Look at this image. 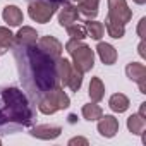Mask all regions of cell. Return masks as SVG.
I'll return each instance as SVG.
<instances>
[{"label": "cell", "mask_w": 146, "mask_h": 146, "mask_svg": "<svg viewBox=\"0 0 146 146\" xmlns=\"http://www.w3.org/2000/svg\"><path fill=\"white\" fill-rule=\"evenodd\" d=\"M11 50L17 64L21 84L29 100L36 105L41 96L57 88L60 83L57 74V60L43 52L36 43H12Z\"/></svg>", "instance_id": "6da1fadb"}, {"label": "cell", "mask_w": 146, "mask_h": 146, "mask_svg": "<svg viewBox=\"0 0 146 146\" xmlns=\"http://www.w3.org/2000/svg\"><path fill=\"white\" fill-rule=\"evenodd\" d=\"M36 107L16 86H0V134H14L33 127Z\"/></svg>", "instance_id": "7a4b0ae2"}, {"label": "cell", "mask_w": 146, "mask_h": 146, "mask_svg": "<svg viewBox=\"0 0 146 146\" xmlns=\"http://www.w3.org/2000/svg\"><path fill=\"white\" fill-rule=\"evenodd\" d=\"M65 50L72 57V65L78 70H81L83 74L90 72L95 67V52L81 40H69L65 43Z\"/></svg>", "instance_id": "3957f363"}, {"label": "cell", "mask_w": 146, "mask_h": 146, "mask_svg": "<svg viewBox=\"0 0 146 146\" xmlns=\"http://www.w3.org/2000/svg\"><path fill=\"white\" fill-rule=\"evenodd\" d=\"M36 105H38V110H40L41 113L52 115V113H55V112H58V110L69 108L70 100H69V96L65 95V91H64L60 86H57V88H53L52 91H48L45 96H41V98L36 102Z\"/></svg>", "instance_id": "277c9868"}, {"label": "cell", "mask_w": 146, "mask_h": 146, "mask_svg": "<svg viewBox=\"0 0 146 146\" xmlns=\"http://www.w3.org/2000/svg\"><path fill=\"white\" fill-rule=\"evenodd\" d=\"M57 7H58V5H57V4H52V2L35 0V2H29L28 12H29V17H31L33 21L45 24V23H48V21L53 17V14L57 12Z\"/></svg>", "instance_id": "5b68a950"}, {"label": "cell", "mask_w": 146, "mask_h": 146, "mask_svg": "<svg viewBox=\"0 0 146 146\" xmlns=\"http://www.w3.org/2000/svg\"><path fill=\"white\" fill-rule=\"evenodd\" d=\"M108 17L125 26L132 19V11L127 7L125 0H108Z\"/></svg>", "instance_id": "8992f818"}, {"label": "cell", "mask_w": 146, "mask_h": 146, "mask_svg": "<svg viewBox=\"0 0 146 146\" xmlns=\"http://www.w3.org/2000/svg\"><path fill=\"white\" fill-rule=\"evenodd\" d=\"M125 74L131 81H136L139 84V91L146 93V67L139 62H131L125 67Z\"/></svg>", "instance_id": "52a82bcc"}, {"label": "cell", "mask_w": 146, "mask_h": 146, "mask_svg": "<svg viewBox=\"0 0 146 146\" xmlns=\"http://www.w3.org/2000/svg\"><path fill=\"white\" fill-rule=\"evenodd\" d=\"M36 45L43 50V52H46L52 58H58L60 55H62V43L57 40V38H53V36H41V38H38V41H36Z\"/></svg>", "instance_id": "ba28073f"}, {"label": "cell", "mask_w": 146, "mask_h": 146, "mask_svg": "<svg viewBox=\"0 0 146 146\" xmlns=\"http://www.w3.org/2000/svg\"><path fill=\"white\" fill-rule=\"evenodd\" d=\"M79 21V11L76 5L72 4H64V7L58 12V24L62 28H69L70 24H74Z\"/></svg>", "instance_id": "9c48e42d"}, {"label": "cell", "mask_w": 146, "mask_h": 146, "mask_svg": "<svg viewBox=\"0 0 146 146\" xmlns=\"http://www.w3.org/2000/svg\"><path fill=\"white\" fill-rule=\"evenodd\" d=\"M98 132L103 137H113L119 131V120L113 115H102L98 119Z\"/></svg>", "instance_id": "30bf717a"}, {"label": "cell", "mask_w": 146, "mask_h": 146, "mask_svg": "<svg viewBox=\"0 0 146 146\" xmlns=\"http://www.w3.org/2000/svg\"><path fill=\"white\" fill-rule=\"evenodd\" d=\"M60 132H62V127H58V125H35L31 131H29V134L33 136V137H38V139H55V137H58L60 136Z\"/></svg>", "instance_id": "8fae6325"}, {"label": "cell", "mask_w": 146, "mask_h": 146, "mask_svg": "<svg viewBox=\"0 0 146 146\" xmlns=\"http://www.w3.org/2000/svg\"><path fill=\"white\" fill-rule=\"evenodd\" d=\"M2 17L4 21L9 24V26H21L23 21H24V16H23V11L17 7V5H7L4 7V12H2Z\"/></svg>", "instance_id": "7c38bea8"}, {"label": "cell", "mask_w": 146, "mask_h": 146, "mask_svg": "<svg viewBox=\"0 0 146 146\" xmlns=\"http://www.w3.org/2000/svg\"><path fill=\"white\" fill-rule=\"evenodd\" d=\"M72 72H74V65H72V62H69L67 58H62L58 57L57 58V74H58V81L67 86L70 76H72Z\"/></svg>", "instance_id": "4fadbf2b"}, {"label": "cell", "mask_w": 146, "mask_h": 146, "mask_svg": "<svg viewBox=\"0 0 146 146\" xmlns=\"http://www.w3.org/2000/svg\"><path fill=\"white\" fill-rule=\"evenodd\" d=\"M98 57L105 65H113L117 62V50L110 45V43H98L96 46Z\"/></svg>", "instance_id": "5bb4252c"}, {"label": "cell", "mask_w": 146, "mask_h": 146, "mask_svg": "<svg viewBox=\"0 0 146 146\" xmlns=\"http://www.w3.org/2000/svg\"><path fill=\"white\" fill-rule=\"evenodd\" d=\"M98 4L100 0H78L79 16H84L86 19H95L98 16Z\"/></svg>", "instance_id": "9a60e30c"}, {"label": "cell", "mask_w": 146, "mask_h": 146, "mask_svg": "<svg viewBox=\"0 0 146 146\" xmlns=\"http://www.w3.org/2000/svg\"><path fill=\"white\" fill-rule=\"evenodd\" d=\"M38 41V33L29 28V26H23L17 35H14V43H24V45H33Z\"/></svg>", "instance_id": "2e32d148"}, {"label": "cell", "mask_w": 146, "mask_h": 146, "mask_svg": "<svg viewBox=\"0 0 146 146\" xmlns=\"http://www.w3.org/2000/svg\"><path fill=\"white\" fill-rule=\"evenodd\" d=\"M129 105H131V102H129V98H127L124 93H115V95H112L110 100H108V107H110L113 112H117V113H124V112L129 108Z\"/></svg>", "instance_id": "e0dca14e"}, {"label": "cell", "mask_w": 146, "mask_h": 146, "mask_svg": "<svg viewBox=\"0 0 146 146\" xmlns=\"http://www.w3.org/2000/svg\"><path fill=\"white\" fill-rule=\"evenodd\" d=\"M103 28L107 29L108 36L110 38H115V40L124 38V35H125V26L120 24V23H117V21H113V19H110L108 16L105 17V26Z\"/></svg>", "instance_id": "ac0fdd59"}, {"label": "cell", "mask_w": 146, "mask_h": 146, "mask_svg": "<svg viewBox=\"0 0 146 146\" xmlns=\"http://www.w3.org/2000/svg\"><path fill=\"white\" fill-rule=\"evenodd\" d=\"M88 95H90L91 102H95V103H98V102L103 100V96H105V86H103V83H102L100 78H91Z\"/></svg>", "instance_id": "d6986e66"}, {"label": "cell", "mask_w": 146, "mask_h": 146, "mask_svg": "<svg viewBox=\"0 0 146 146\" xmlns=\"http://www.w3.org/2000/svg\"><path fill=\"white\" fill-rule=\"evenodd\" d=\"M144 127H146V120H144L143 115L134 113V115H131L127 119V129H129L131 134H136V136L137 134H143L144 132Z\"/></svg>", "instance_id": "ffe728a7"}, {"label": "cell", "mask_w": 146, "mask_h": 146, "mask_svg": "<svg viewBox=\"0 0 146 146\" xmlns=\"http://www.w3.org/2000/svg\"><path fill=\"white\" fill-rule=\"evenodd\" d=\"M84 28H86V33H88L90 38H93V40H102V38H103L105 28H103L102 23H98V21H95V19H88V21L84 23Z\"/></svg>", "instance_id": "44dd1931"}, {"label": "cell", "mask_w": 146, "mask_h": 146, "mask_svg": "<svg viewBox=\"0 0 146 146\" xmlns=\"http://www.w3.org/2000/svg\"><path fill=\"white\" fill-rule=\"evenodd\" d=\"M81 112H83V117H84L86 120H90V122L98 120V119L103 115L102 107H100V105H96V103H88V105H84Z\"/></svg>", "instance_id": "7402d4cb"}, {"label": "cell", "mask_w": 146, "mask_h": 146, "mask_svg": "<svg viewBox=\"0 0 146 146\" xmlns=\"http://www.w3.org/2000/svg\"><path fill=\"white\" fill-rule=\"evenodd\" d=\"M14 43V35L9 28H0V53H5Z\"/></svg>", "instance_id": "603a6c76"}, {"label": "cell", "mask_w": 146, "mask_h": 146, "mask_svg": "<svg viewBox=\"0 0 146 146\" xmlns=\"http://www.w3.org/2000/svg\"><path fill=\"white\" fill-rule=\"evenodd\" d=\"M67 29V35L70 36V40H84L86 36H88V33H86V28L84 26H81V24H78V23H74V24H70L69 28H65Z\"/></svg>", "instance_id": "cb8c5ba5"}, {"label": "cell", "mask_w": 146, "mask_h": 146, "mask_svg": "<svg viewBox=\"0 0 146 146\" xmlns=\"http://www.w3.org/2000/svg\"><path fill=\"white\" fill-rule=\"evenodd\" d=\"M67 86H69L72 91H76V93H78V91L81 90V86H83V72L78 70L76 67H74V72H72V76H70Z\"/></svg>", "instance_id": "d4e9b609"}, {"label": "cell", "mask_w": 146, "mask_h": 146, "mask_svg": "<svg viewBox=\"0 0 146 146\" xmlns=\"http://www.w3.org/2000/svg\"><path fill=\"white\" fill-rule=\"evenodd\" d=\"M144 26H146V17H143V19L139 21V26H137V35H139L141 40H144V36H146V33H144Z\"/></svg>", "instance_id": "484cf974"}, {"label": "cell", "mask_w": 146, "mask_h": 146, "mask_svg": "<svg viewBox=\"0 0 146 146\" xmlns=\"http://www.w3.org/2000/svg\"><path fill=\"white\" fill-rule=\"evenodd\" d=\"M74 144H84V146H88V139H84V137H72L69 141V146H74Z\"/></svg>", "instance_id": "4316f807"}, {"label": "cell", "mask_w": 146, "mask_h": 146, "mask_svg": "<svg viewBox=\"0 0 146 146\" xmlns=\"http://www.w3.org/2000/svg\"><path fill=\"white\" fill-rule=\"evenodd\" d=\"M28 2H35V0H28ZM43 2H52V4H57V5H64V4L78 2V0H43Z\"/></svg>", "instance_id": "83f0119b"}, {"label": "cell", "mask_w": 146, "mask_h": 146, "mask_svg": "<svg viewBox=\"0 0 146 146\" xmlns=\"http://www.w3.org/2000/svg\"><path fill=\"white\" fill-rule=\"evenodd\" d=\"M139 55L144 58L146 57V52H144V40H141V43H139Z\"/></svg>", "instance_id": "f1b7e54d"}, {"label": "cell", "mask_w": 146, "mask_h": 146, "mask_svg": "<svg viewBox=\"0 0 146 146\" xmlns=\"http://www.w3.org/2000/svg\"><path fill=\"white\" fill-rule=\"evenodd\" d=\"M139 115L146 117V103H141V108H139Z\"/></svg>", "instance_id": "f546056e"}, {"label": "cell", "mask_w": 146, "mask_h": 146, "mask_svg": "<svg viewBox=\"0 0 146 146\" xmlns=\"http://www.w3.org/2000/svg\"><path fill=\"white\" fill-rule=\"evenodd\" d=\"M134 2H136V4H139V5H143V4L146 2V0H134Z\"/></svg>", "instance_id": "4dcf8cb0"}]
</instances>
